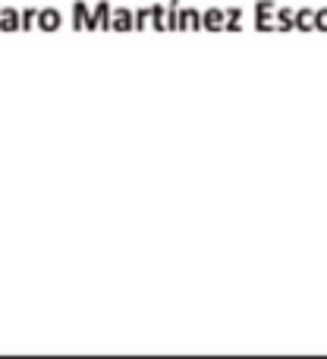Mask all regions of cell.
<instances>
[{"mask_svg":"<svg viewBox=\"0 0 327 359\" xmlns=\"http://www.w3.org/2000/svg\"><path fill=\"white\" fill-rule=\"evenodd\" d=\"M202 22L208 25V29H221V25L227 22V13H223V10H204Z\"/></svg>","mask_w":327,"mask_h":359,"instance_id":"cell-1","label":"cell"},{"mask_svg":"<svg viewBox=\"0 0 327 359\" xmlns=\"http://www.w3.org/2000/svg\"><path fill=\"white\" fill-rule=\"evenodd\" d=\"M38 22H41L44 29H57V25H60V13L57 10H38Z\"/></svg>","mask_w":327,"mask_h":359,"instance_id":"cell-2","label":"cell"},{"mask_svg":"<svg viewBox=\"0 0 327 359\" xmlns=\"http://www.w3.org/2000/svg\"><path fill=\"white\" fill-rule=\"evenodd\" d=\"M113 25H117V29H130L132 25V10H123V6L113 10Z\"/></svg>","mask_w":327,"mask_h":359,"instance_id":"cell-3","label":"cell"},{"mask_svg":"<svg viewBox=\"0 0 327 359\" xmlns=\"http://www.w3.org/2000/svg\"><path fill=\"white\" fill-rule=\"evenodd\" d=\"M19 13L16 10H0V29H16Z\"/></svg>","mask_w":327,"mask_h":359,"instance_id":"cell-4","label":"cell"},{"mask_svg":"<svg viewBox=\"0 0 327 359\" xmlns=\"http://www.w3.org/2000/svg\"><path fill=\"white\" fill-rule=\"evenodd\" d=\"M315 25L327 29V6H324V10H315Z\"/></svg>","mask_w":327,"mask_h":359,"instance_id":"cell-5","label":"cell"}]
</instances>
